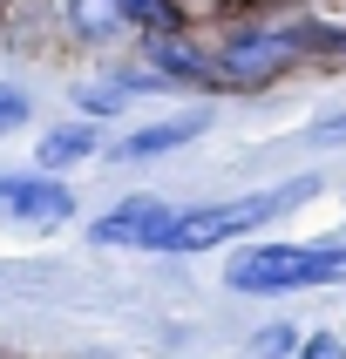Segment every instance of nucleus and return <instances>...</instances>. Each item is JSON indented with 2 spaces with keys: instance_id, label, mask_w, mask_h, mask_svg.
Listing matches in <instances>:
<instances>
[{
  "instance_id": "f257e3e1",
  "label": "nucleus",
  "mask_w": 346,
  "mask_h": 359,
  "mask_svg": "<svg viewBox=\"0 0 346 359\" xmlns=\"http://www.w3.org/2000/svg\"><path fill=\"white\" fill-rule=\"evenodd\" d=\"M211 55H218L224 95H258L265 81H279L285 68L333 55V20H319V14H251Z\"/></svg>"
},
{
  "instance_id": "f03ea898",
  "label": "nucleus",
  "mask_w": 346,
  "mask_h": 359,
  "mask_svg": "<svg viewBox=\"0 0 346 359\" xmlns=\"http://www.w3.org/2000/svg\"><path fill=\"white\" fill-rule=\"evenodd\" d=\"M224 285L238 299H292V292L346 285V238H319V244L258 238V244H238L231 264H224Z\"/></svg>"
},
{
  "instance_id": "7ed1b4c3",
  "label": "nucleus",
  "mask_w": 346,
  "mask_h": 359,
  "mask_svg": "<svg viewBox=\"0 0 346 359\" xmlns=\"http://www.w3.org/2000/svg\"><path fill=\"white\" fill-rule=\"evenodd\" d=\"M319 190H326V170H299V177L272 183V190H251V197L197 203V210H183V217H177V231H170V251H177V258H197V251L238 244V238H251L258 224L292 217V210H299V203H312Z\"/></svg>"
},
{
  "instance_id": "20e7f679",
  "label": "nucleus",
  "mask_w": 346,
  "mask_h": 359,
  "mask_svg": "<svg viewBox=\"0 0 346 359\" xmlns=\"http://www.w3.org/2000/svg\"><path fill=\"white\" fill-rule=\"evenodd\" d=\"M177 217H183V203H170V197H122L88 224V238L109 244V251H170Z\"/></svg>"
},
{
  "instance_id": "39448f33",
  "label": "nucleus",
  "mask_w": 346,
  "mask_h": 359,
  "mask_svg": "<svg viewBox=\"0 0 346 359\" xmlns=\"http://www.w3.org/2000/svg\"><path fill=\"white\" fill-rule=\"evenodd\" d=\"M75 217V190L61 177H0V224L14 231H55Z\"/></svg>"
},
{
  "instance_id": "423d86ee",
  "label": "nucleus",
  "mask_w": 346,
  "mask_h": 359,
  "mask_svg": "<svg viewBox=\"0 0 346 359\" xmlns=\"http://www.w3.org/2000/svg\"><path fill=\"white\" fill-rule=\"evenodd\" d=\"M142 68H157L170 88H197V95H224L218 55L197 48L190 34H142Z\"/></svg>"
},
{
  "instance_id": "0eeeda50",
  "label": "nucleus",
  "mask_w": 346,
  "mask_h": 359,
  "mask_svg": "<svg viewBox=\"0 0 346 359\" xmlns=\"http://www.w3.org/2000/svg\"><path fill=\"white\" fill-rule=\"evenodd\" d=\"M204 129H211V109H183V116H163V122H142V129H129V136L116 142V156H122V163L170 156V149H183V142H197Z\"/></svg>"
},
{
  "instance_id": "6e6552de",
  "label": "nucleus",
  "mask_w": 346,
  "mask_h": 359,
  "mask_svg": "<svg viewBox=\"0 0 346 359\" xmlns=\"http://www.w3.org/2000/svg\"><path fill=\"white\" fill-rule=\"evenodd\" d=\"M95 149H102V129H95V122H61V129H48V136H41L34 163L55 177V170H75V163H88Z\"/></svg>"
},
{
  "instance_id": "1a4fd4ad",
  "label": "nucleus",
  "mask_w": 346,
  "mask_h": 359,
  "mask_svg": "<svg viewBox=\"0 0 346 359\" xmlns=\"http://www.w3.org/2000/svg\"><path fill=\"white\" fill-rule=\"evenodd\" d=\"M68 27H75L81 41H109V34H122L129 20H122L116 0H68Z\"/></svg>"
},
{
  "instance_id": "9d476101",
  "label": "nucleus",
  "mask_w": 346,
  "mask_h": 359,
  "mask_svg": "<svg viewBox=\"0 0 346 359\" xmlns=\"http://www.w3.org/2000/svg\"><path fill=\"white\" fill-rule=\"evenodd\" d=\"M299 346H305V325L272 319V325H258V332L244 339V359H299Z\"/></svg>"
},
{
  "instance_id": "9b49d317",
  "label": "nucleus",
  "mask_w": 346,
  "mask_h": 359,
  "mask_svg": "<svg viewBox=\"0 0 346 359\" xmlns=\"http://www.w3.org/2000/svg\"><path fill=\"white\" fill-rule=\"evenodd\" d=\"M75 102L88 109V116H116L122 102H129V88H122L116 75H109V81H81V88H75Z\"/></svg>"
},
{
  "instance_id": "f8f14e48",
  "label": "nucleus",
  "mask_w": 346,
  "mask_h": 359,
  "mask_svg": "<svg viewBox=\"0 0 346 359\" xmlns=\"http://www.w3.org/2000/svg\"><path fill=\"white\" fill-rule=\"evenodd\" d=\"M305 149H346V109L340 116H319V122H305Z\"/></svg>"
},
{
  "instance_id": "ddd939ff",
  "label": "nucleus",
  "mask_w": 346,
  "mask_h": 359,
  "mask_svg": "<svg viewBox=\"0 0 346 359\" xmlns=\"http://www.w3.org/2000/svg\"><path fill=\"white\" fill-rule=\"evenodd\" d=\"M27 116H34V109H27V95L0 81V136H14V129H20V122H27Z\"/></svg>"
},
{
  "instance_id": "4468645a",
  "label": "nucleus",
  "mask_w": 346,
  "mask_h": 359,
  "mask_svg": "<svg viewBox=\"0 0 346 359\" xmlns=\"http://www.w3.org/2000/svg\"><path fill=\"white\" fill-rule=\"evenodd\" d=\"M299 359H346V339H340V332H326V325H319V332H305Z\"/></svg>"
},
{
  "instance_id": "2eb2a0df",
  "label": "nucleus",
  "mask_w": 346,
  "mask_h": 359,
  "mask_svg": "<svg viewBox=\"0 0 346 359\" xmlns=\"http://www.w3.org/2000/svg\"><path fill=\"white\" fill-rule=\"evenodd\" d=\"M326 61H333V68H346V27H333V55H326Z\"/></svg>"
}]
</instances>
